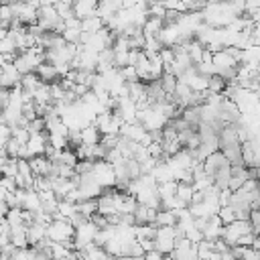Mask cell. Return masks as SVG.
Here are the masks:
<instances>
[{
    "instance_id": "1",
    "label": "cell",
    "mask_w": 260,
    "mask_h": 260,
    "mask_svg": "<svg viewBox=\"0 0 260 260\" xmlns=\"http://www.w3.org/2000/svg\"><path fill=\"white\" fill-rule=\"evenodd\" d=\"M91 175L93 179L106 189V187H116V171H114V165L106 158H98L93 160V169H91Z\"/></svg>"
},
{
    "instance_id": "2",
    "label": "cell",
    "mask_w": 260,
    "mask_h": 260,
    "mask_svg": "<svg viewBox=\"0 0 260 260\" xmlns=\"http://www.w3.org/2000/svg\"><path fill=\"white\" fill-rule=\"evenodd\" d=\"M47 238L53 242H67L75 238V225L69 219H53L47 225Z\"/></svg>"
},
{
    "instance_id": "3",
    "label": "cell",
    "mask_w": 260,
    "mask_h": 260,
    "mask_svg": "<svg viewBox=\"0 0 260 260\" xmlns=\"http://www.w3.org/2000/svg\"><path fill=\"white\" fill-rule=\"evenodd\" d=\"M177 244V232L175 225H156V236H154V248H158L165 256H169L175 250Z\"/></svg>"
},
{
    "instance_id": "4",
    "label": "cell",
    "mask_w": 260,
    "mask_h": 260,
    "mask_svg": "<svg viewBox=\"0 0 260 260\" xmlns=\"http://www.w3.org/2000/svg\"><path fill=\"white\" fill-rule=\"evenodd\" d=\"M98 230H100V228L95 225L93 219H85L83 223H79V225L75 228V238H73V242H75V250H83L87 244H91V242L95 240Z\"/></svg>"
},
{
    "instance_id": "5",
    "label": "cell",
    "mask_w": 260,
    "mask_h": 260,
    "mask_svg": "<svg viewBox=\"0 0 260 260\" xmlns=\"http://www.w3.org/2000/svg\"><path fill=\"white\" fill-rule=\"evenodd\" d=\"M213 65H215V71L217 69H228V67H238L240 63H238V59L230 53V51H225V49H219V51H215L213 53Z\"/></svg>"
},
{
    "instance_id": "6",
    "label": "cell",
    "mask_w": 260,
    "mask_h": 260,
    "mask_svg": "<svg viewBox=\"0 0 260 260\" xmlns=\"http://www.w3.org/2000/svg\"><path fill=\"white\" fill-rule=\"evenodd\" d=\"M35 175H51V169H53V160L47 156V154H35L28 158Z\"/></svg>"
},
{
    "instance_id": "7",
    "label": "cell",
    "mask_w": 260,
    "mask_h": 260,
    "mask_svg": "<svg viewBox=\"0 0 260 260\" xmlns=\"http://www.w3.org/2000/svg\"><path fill=\"white\" fill-rule=\"evenodd\" d=\"M98 2L100 0H75L73 2V12L77 18H87L93 16L98 10Z\"/></svg>"
},
{
    "instance_id": "8",
    "label": "cell",
    "mask_w": 260,
    "mask_h": 260,
    "mask_svg": "<svg viewBox=\"0 0 260 260\" xmlns=\"http://www.w3.org/2000/svg\"><path fill=\"white\" fill-rule=\"evenodd\" d=\"M156 211H158V209H154V207H150V205L138 203V205H136V211H134L136 223H154Z\"/></svg>"
},
{
    "instance_id": "9",
    "label": "cell",
    "mask_w": 260,
    "mask_h": 260,
    "mask_svg": "<svg viewBox=\"0 0 260 260\" xmlns=\"http://www.w3.org/2000/svg\"><path fill=\"white\" fill-rule=\"evenodd\" d=\"M26 234H28V244H30V246H37L41 240L47 238V225L32 221V223L26 225Z\"/></svg>"
},
{
    "instance_id": "10",
    "label": "cell",
    "mask_w": 260,
    "mask_h": 260,
    "mask_svg": "<svg viewBox=\"0 0 260 260\" xmlns=\"http://www.w3.org/2000/svg\"><path fill=\"white\" fill-rule=\"evenodd\" d=\"M162 26H165L162 16H148L146 22L142 24V32H144V37H156Z\"/></svg>"
},
{
    "instance_id": "11",
    "label": "cell",
    "mask_w": 260,
    "mask_h": 260,
    "mask_svg": "<svg viewBox=\"0 0 260 260\" xmlns=\"http://www.w3.org/2000/svg\"><path fill=\"white\" fill-rule=\"evenodd\" d=\"M37 73H39V77H41L43 81H47V83H51V81H57V79H61V75H59L57 67H55L53 63H49V61L41 63V65L37 67Z\"/></svg>"
},
{
    "instance_id": "12",
    "label": "cell",
    "mask_w": 260,
    "mask_h": 260,
    "mask_svg": "<svg viewBox=\"0 0 260 260\" xmlns=\"http://www.w3.org/2000/svg\"><path fill=\"white\" fill-rule=\"evenodd\" d=\"M102 140V132H100V128L95 126V124H85L83 128H81V142L83 144H98Z\"/></svg>"
},
{
    "instance_id": "13",
    "label": "cell",
    "mask_w": 260,
    "mask_h": 260,
    "mask_svg": "<svg viewBox=\"0 0 260 260\" xmlns=\"http://www.w3.org/2000/svg\"><path fill=\"white\" fill-rule=\"evenodd\" d=\"M43 83H45V81L39 77V73H37V71L24 73V75L20 77V85H22V89H26V91H30V93H35Z\"/></svg>"
},
{
    "instance_id": "14",
    "label": "cell",
    "mask_w": 260,
    "mask_h": 260,
    "mask_svg": "<svg viewBox=\"0 0 260 260\" xmlns=\"http://www.w3.org/2000/svg\"><path fill=\"white\" fill-rule=\"evenodd\" d=\"M104 26H106V22H104V18L98 16V14L87 16V18H81V30H85V32H98V30H102Z\"/></svg>"
},
{
    "instance_id": "15",
    "label": "cell",
    "mask_w": 260,
    "mask_h": 260,
    "mask_svg": "<svg viewBox=\"0 0 260 260\" xmlns=\"http://www.w3.org/2000/svg\"><path fill=\"white\" fill-rule=\"evenodd\" d=\"M154 223H156V225H177V211L160 207V209L156 211Z\"/></svg>"
},
{
    "instance_id": "16",
    "label": "cell",
    "mask_w": 260,
    "mask_h": 260,
    "mask_svg": "<svg viewBox=\"0 0 260 260\" xmlns=\"http://www.w3.org/2000/svg\"><path fill=\"white\" fill-rule=\"evenodd\" d=\"M177 185H179V183H177L175 179L158 183V195H160V199H167V197H173V195H177Z\"/></svg>"
},
{
    "instance_id": "17",
    "label": "cell",
    "mask_w": 260,
    "mask_h": 260,
    "mask_svg": "<svg viewBox=\"0 0 260 260\" xmlns=\"http://www.w3.org/2000/svg\"><path fill=\"white\" fill-rule=\"evenodd\" d=\"M6 221L10 225H18V223H24V207H10L8 213H6Z\"/></svg>"
},
{
    "instance_id": "18",
    "label": "cell",
    "mask_w": 260,
    "mask_h": 260,
    "mask_svg": "<svg viewBox=\"0 0 260 260\" xmlns=\"http://www.w3.org/2000/svg\"><path fill=\"white\" fill-rule=\"evenodd\" d=\"M177 197H181L183 201L191 203V197H193V183H185V181H177Z\"/></svg>"
},
{
    "instance_id": "19",
    "label": "cell",
    "mask_w": 260,
    "mask_h": 260,
    "mask_svg": "<svg viewBox=\"0 0 260 260\" xmlns=\"http://www.w3.org/2000/svg\"><path fill=\"white\" fill-rule=\"evenodd\" d=\"M61 35H63V39L67 43H75L77 45L81 41V28H77V26H65Z\"/></svg>"
},
{
    "instance_id": "20",
    "label": "cell",
    "mask_w": 260,
    "mask_h": 260,
    "mask_svg": "<svg viewBox=\"0 0 260 260\" xmlns=\"http://www.w3.org/2000/svg\"><path fill=\"white\" fill-rule=\"evenodd\" d=\"M12 128V138H16L20 144H26L30 138V130L28 126H10Z\"/></svg>"
},
{
    "instance_id": "21",
    "label": "cell",
    "mask_w": 260,
    "mask_h": 260,
    "mask_svg": "<svg viewBox=\"0 0 260 260\" xmlns=\"http://www.w3.org/2000/svg\"><path fill=\"white\" fill-rule=\"evenodd\" d=\"M217 215L221 217L223 225H228V223H232V221L236 219V211H234V207H232L230 203H228V205H221L219 211H217Z\"/></svg>"
},
{
    "instance_id": "22",
    "label": "cell",
    "mask_w": 260,
    "mask_h": 260,
    "mask_svg": "<svg viewBox=\"0 0 260 260\" xmlns=\"http://www.w3.org/2000/svg\"><path fill=\"white\" fill-rule=\"evenodd\" d=\"M49 144L55 146V148H59V150H63V148L69 146V138L63 136V134H51L49 132Z\"/></svg>"
},
{
    "instance_id": "23",
    "label": "cell",
    "mask_w": 260,
    "mask_h": 260,
    "mask_svg": "<svg viewBox=\"0 0 260 260\" xmlns=\"http://www.w3.org/2000/svg\"><path fill=\"white\" fill-rule=\"evenodd\" d=\"M146 12H148V16H162V18H165L167 6H165V2H162V0H154L152 4H148Z\"/></svg>"
},
{
    "instance_id": "24",
    "label": "cell",
    "mask_w": 260,
    "mask_h": 260,
    "mask_svg": "<svg viewBox=\"0 0 260 260\" xmlns=\"http://www.w3.org/2000/svg\"><path fill=\"white\" fill-rule=\"evenodd\" d=\"M185 238H189L193 244H199L203 240V230H199L197 225H191V228L185 230Z\"/></svg>"
},
{
    "instance_id": "25",
    "label": "cell",
    "mask_w": 260,
    "mask_h": 260,
    "mask_svg": "<svg viewBox=\"0 0 260 260\" xmlns=\"http://www.w3.org/2000/svg\"><path fill=\"white\" fill-rule=\"evenodd\" d=\"M55 8H57V12H59V16H61L63 20H67V18L75 16V12H73V6H69V4H63V2H55Z\"/></svg>"
},
{
    "instance_id": "26",
    "label": "cell",
    "mask_w": 260,
    "mask_h": 260,
    "mask_svg": "<svg viewBox=\"0 0 260 260\" xmlns=\"http://www.w3.org/2000/svg\"><path fill=\"white\" fill-rule=\"evenodd\" d=\"M195 69H197L199 73H203V75H215V65H213V61H199V63H195Z\"/></svg>"
},
{
    "instance_id": "27",
    "label": "cell",
    "mask_w": 260,
    "mask_h": 260,
    "mask_svg": "<svg viewBox=\"0 0 260 260\" xmlns=\"http://www.w3.org/2000/svg\"><path fill=\"white\" fill-rule=\"evenodd\" d=\"M18 150H20V142L16 140V138H8V142H6V152H8V156H12V158H18Z\"/></svg>"
},
{
    "instance_id": "28",
    "label": "cell",
    "mask_w": 260,
    "mask_h": 260,
    "mask_svg": "<svg viewBox=\"0 0 260 260\" xmlns=\"http://www.w3.org/2000/svg\"><path fill=\"white\" fill-rule=\"evenodd\" d=\"M120 71H122V75H124L126 83H128V81H136V79H138V73H136V67H134V65H124V67H120Z\"/></svg>"
},
{
    "instance_id": "29",
    "label": "cell",
    "mask_w": 260,
    "mask_h": 260,
    "mask_svg": "<svg viewBox=\"0 0 260 260\" xmlns=\"http://www.w3.org/2000/svg\"><path fill=\"white\" fill-rule=\"evenodd\" d=\"M144 254H146V250L142 248V244L138 240L132 242V246H130V258H144Z\"/></svg>"
},
{
    "instance_id": "30",
    "label": "cell",
    "mask_w": 260,
    "mask_h": 260,
    "mask_svg": "<svg viewBox=\"0 0 260 260\" xmlns=\"http://www.w3.org/2000/svg\"><path fill=\"white\" fill-rule=\"evenodd\" d=\"M0 185H4L8 191H16V189H18L16 179H14V177H8V175H2V177H0Z\"/></svg>"
},
{
    "instance_id": "31",
    "label": "cell",
    "mask_w": 260,
    "mask_h": 260,
    "mask_svg": "<svg viewBox=\"0 0 260 260\" xmlns=\"http://www.w3.org/2000/svg\"><path fill=\"white\" fill-rule=\"evenodd\" d=\"M10 136H12V128H10V124L0 122V142H2V144H6Z\"/></svg>"
},
{
    "instance_id": "32",
    "label": "cell",
    "mask_w": 260,
    "mask_h": 260,
    "mask_svg": "<svg viewBox=\"0 0 260 260\" xmlns=\"http://www.w3.org/2000/svg\"><path fill=\"white\" fill-rule=\"evenodd\" d=\"M8 100H10V87L0 85V110H4L8 106Z\"/></svg>"
},
{
    "instance_id": "33",
    "label": "cell",
    "mask_w": 260,
    "mask_h": 260,
    "mask_svg": "<svg viewBox=\"0 0 260 260\" xmlns=\"http://www.w3.org/2000/svg\"><path fill=\"white\" fill-rule=\"evenodd\" d=\"M144 258H146V260H160V258H165V254H162L158 248H150V250H146Z\"/></svg>"
},
{
    "instance_id": "34",
    "label": "cell",
    "mask_w": 260,
    "mask_h": 260,
    "mask_svg": "<svg viewBox=\"0 0 260 260\" xmlns=\"http://www.w3.org/2000/svg\"><path fill=\"white\" fill-rule=\"evenodd\" d=\"M8 193H10V191H8V189H6L4 185H0V201H6V197H8Z\"/></svg>"
},
{
    "instance_id": "35",
    "label": "cell",
    "mask_w": 260,
    "mask_h": 260,
    "mask_svg": "<svg viewBox=\"0 0 260 260\" xmlns=\"http://www.w3.org/2000/svg\"><path fill=\"white\" fill-rule=\"evenodd\" d=\"M8 158H10V156H0V175H2V169H4V165L8 162Z\"/></svg>"
},
{
    "instance_id": "36",
    "label": "cell",
    "mask_w": 260,
    "mask_h": 260,
    "mask_svg": "<svg viewBox=\"0 0 260 260\" xmlns=\"http://www.w3.org/2000/svg\"><path fill=\"white\" fill-rule=\"evenodd\" d=\"M57 2H63V4H69V6H73V2H75V0H57Z\"/></svg>"
},
{
    "instance_id": "37",
    "label": "cell",
    "mask_w": 260,
    "mask_h": 260,
    "mask_svg": "<svg viewBox=\"0 0 260 260\" xmlns=\"http://www.w3.org/2000/svg\"><path fill=\"white\" fill-rule=\"evenodd\" d=\"M140 2H144V4H152L154 0H140Z\"/></svg>"
},
{
    "instance_id": "38",
    "label": "cell",
    "mask_w": 260,
    "mask_h": 260,
    "mask_svg": "<svg viewBox=\"0 0 260 260\" xmlns=\"http://www.w3.org/2000/svg\"><path fill=\"white\" fill-rule=\"evenodd\" d=\"M2 26H4V20H2V18H0V28H2Z\"/></svg>"
},
{
    "instance_id": "39",
    "label": "cell",
    "mask_w": 260,
    "mask_h": 260,
    "mask_svg": "<svg viewBox=\"0 0 260 260\" xmlns=\"http://www.w3.org/2000/svg\"><path fill=\"white\" fill-rule=\"evenodd\" d=\"M256 93H258V100H260V87H258V89H256Z\"/></svg>"
}]
</instances>
